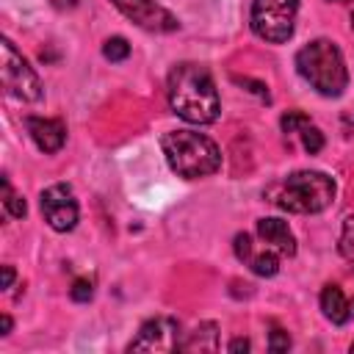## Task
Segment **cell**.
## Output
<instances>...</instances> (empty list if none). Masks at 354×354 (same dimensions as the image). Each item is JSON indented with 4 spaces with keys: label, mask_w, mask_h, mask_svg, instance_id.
<instances>
[{
    "label": "cell",
    "mask_w": 354,
    "mask_h": 354,
    "mask_svg": "<svg viewBox=\"0 0 354 354\" xmlns=\"http://www.w3.org/2000/svg\"><path fill=\"white\" fill-rule=\"evenodd\" d=\"M169 105L191 124H210L221 113V100L210 72L199 64H177L169 72Z\"/></svg>",
    "instance_id": "obj_1"
},
{
    "label": "cell",
    "mask_w": 354,
    "mask_h": 354,
    "mask_svg": "<svg viewBox=\"0 0 354 354\" xmlns=\"http://www.w3.org/2000/svg\"><path fill=\"white\" fill-rule=\"evenodd\" d=\"M160 149L166 155V163L171 171H177L185 180H199L221 166V152L216 141H210L202 133L194 130H169L160 138Z\"/></svg>",
    "instance_id": "obj_2"
},
{
    "label": "cell",
    "mask_w": 354,
    "mask_h": 354,
    "mask_svg": "<svg viewBox=\"0 0 354 354\" xmlns=\"http://www.w3.org/2000/svg\"><path fill=\"white\" fill-rule=\"evenodd\" d=\"M299 75L324 97H340L348 86V69L343 53L329 39H315L296 53Z\"/></svg>",
    "instance_id": "obj_3"
},
{
    "label": "cell",
    "mask_w": 354,
    "mask_h": 354,
    "mask_svg": "<svg viewBox=\"0 0 354 354\" xmlns=\"http://www.w3.org/2000/svg\"><path fill=\"white\" fill-rule=\"evenodd\" d=\"M332 199L335 183L324 171H293L274 194V205L288 213H321L332 205Z\"/></svg>",
    "instance_id": "obj_4"
},
{
    "label": "cell",
    "mask_w": 354,
    "mask_h": 354,
    "mask_svg": "<svg viewBox=\"0 0 354 354\" xmlns=\"http://www.w3.org/2000/svg\"><path fill=\"white\" fill-rule=\"evenodd\" d=\"M299 14V0H254L252 3V30L263 41L282 44L293 36Z\"/></svg>",
    "instance_id": "obj_5"
},
{
    "label": "cell",
    "mask_w": 354,
    "mask_h": 354,
    "mask_svg": "<svg viewBox=\"0 0 354 354\" xmlns=\"http://www.w3.org/2000/svg\"><path fill=\"white\" fill-rule=\"evenodd\" d=\"M0 77H3V88L25 102H36L41 97V80L33 72V66L17 53V47L3 39L0 41Z\"/></svg>",
    "instance_id": "obj_6"
},
{
    "label": "cell",
    "mask_w": 354,
    "mask_h": 354,
    "mask_svg": "<svg viewBox=\"0 0 354 354\" xmlns=\"http://www.w3.org/2000/svg\"><path fill=\"white\" fill-rule=\"evenodd\" d=\"M41 216L55 232H69L77 224V199L69 185L55 183L41 191Z\"/></svg>",
    "instance_id": "obj_7"
},
{
    "label": "cell",
    "mask_w": 354,
    "mask_h": 354,
    "mask_svg": "<svg viewBox=\"0 0 354 354\" xmlns=\"http://www.w3.org/2000/svg\"><path fill=\"white\" fill-rule=\"evenodd\" d=\"M111 3H113L130 22H136V25L144 28V30L171 33V30L180 28L177 17H174L169 8L158 6L155 0H111Z\"/></svg>",
    "instance_id": "obj_8"
},
{
    "label": "cell",
    "mask_w": 354,
    "mask_h": 354,
    "mask_svg": "<svg viewBox=\"0 0 354 354\" xmlns=\"http://www.w3.org/2000/svg\"><path fill=\"white\" fill-rule=\"evenodd\" d=\"M180 343V326L174 318H149L141 329L138 337L130 340L127 351H177Z\"/></svg>",
    "instance_id": "obj_9"
},
{
    "label": "cell",
    "mask_w": 354,
    "mask_h": 354,
    "mask_svg": "<svg viewBox=\"0 0 354 354\" xmlns=\"http://www.w3.org/2000/svg\"><path fill=\"white\" fill-rule=\"evenodd\" d=\"M235 257L243 260L257 277H274V274L279 271V257H277V252H274L271 246L263 249V252H254V243H252V238H249L246 232H238V235H235Z\"/></svg>",
    "instance_id": "obj_10"
},
{
    "label": "cell",
    "mask_w": 354,
    "mask_h": 354,
    "mask_svg": "<svg viewBox=\"0 0 354 354\" xmlns=\"http://www.w3.org/2000/svg\"><path fill=\"white\" fill-rule=\"evenodd\" d=\"M25 124H28V133H30L33 144H36L41 152H47V155L58 152V149L64 147V141H66V127H64V122H58V119L30 116Z\"/></svg>",
    "instance_id": "obj_11"
},
{
    "label": "cell",
    "mask_w": 354,
    "mask_h": 354,
    "mask_svg": "<svg viewBox=\"0 0 354 354\" xmlns=\"http://www.w3.org/2000/svg\"><path fill=\"white\" fill-rule=\"evenodd\" d=\"M257 235L277 254H296V238H293L288 221H282V218H260L257 221Z\"/></svg>",
    "instance_id": "obj_12"
},
{
    "label": "cell",
    "mask_w": 354,
    "mask_h": 354,
    "mask_svg": "<svg viewBox=\"0 0 354 354\" xmlns=\"http://www.w3.org/2000/svg\"><path fill=\"white\" fill-rule=\"evenodd\" d=\"M321 310L332 324H346L351 318V304L346 301L343 290L337 285H324L321 290Z\"/></svg>",
    "instance_id": "obj_13"
},
{
    "label": "cell",
    "mask_w": 354,
    "mask_h": 354,
    "mask_svg": "<svg viewBox=\"0 0 354 354\" xmlns=\"http://www.w3.org/2000/svg\"><path fill=\"white\" fill-rule=\"evenodd\" d=\"M180 348L183 351H196V348L199 351H216L218 348V329H216V324H199Z\"/></svg>",
    "instance_id": "obj_14"
},
{
    "label": "cell",
    "mask_w": 354,
    "mask_h": 354,
    "mask_svg": "<svg viewBox=\"0 0 354 354\" xmlns=\"http://www.w3.org/2000/svg\"><path fill=\"white\" fill-rule=\"evenodd\" d=\"M293 136H299V138H301V147H304L310 155L321 152V147H324V136H321V130H318L315 124H310V122H304Z\"/></svg>",
    "instance_id": "obj_15"
},
{
    "label": "cell",
    "mask_w": 354,
    "mask_h": 354,
    "mask_svg": "<svg viewBox=\"0 0 354 354\" xmlns=\"http://www.w3.org/2000/svg\"><path fill=\"white\" fill-rule=\"evenodd\" d=\"M3 205H6V213H8V216H14V218H22V216L28 213L25 199H22L19 194H14V191H11L8 180H3Z\"/></svg>",
    "instance_id": "obj_16"
},
{
    "label": "cell",
    "mask_w": 354,
    "mask_h": 354,
    "mask_svg": "<svg viewBox=\"0 0 354 354\" xmlns=\"http://www.w3.org/2000/svg\"><path fill=\"white\" fill-rule=\"evenodd\" d=\"M102 55H105L108 61H124V58L130 55V44H127V39H122V36L108 39L105 47H102Z\"/></svg>",
    "instance_id": "obj_17"
},
{
    "label": "cell",
    "mask_w": 354,
    "mask_h": 354,
    "mask_svg": "<svg viewBox=\"0 0 354 354\" xmlns=\"http://www.w3.org/2000/svg\"><path fill=\"white\" fill-rule=\"evenodd\" d=\"M69 296H72V301H88L94 296V285L88 279H75L69 288Z\"/></svg>",
    "instance_id": "obj_18"
},
{
    "label": "cell",
    "mask_w": 354,
    "mask_h": 354,
    "mask_svg": "<svg viewBox=\"0 0 354 354\" xmlns=\"http://www.w3.org/2000/svg\"><path fill=\"white\" fill-rule=\"evenodd\" d=\"M268 348L277 354V351H288L290 348V337H288V332H282L279 326H274L271 329V335H268Z\"/></svg>",
    "instance_id": "obj_19"
},
{
    "label": "cell",
    "mask_w": 354,
    "mask_h": 354,
    "mask_svg": "<svg viewBox=\"0 0 354 354\" xmlns=\"http://www.w3.org/2000/svg\"><path fill=\"white\" fill-rule=\"evenodd\" d=\"M340 252L346 257H354V218L346 221V230H343V238H340Z\"/></svg>",
    "instance_id": "obj_20"
},
{
    "label": "cell",
    "mask_w": 354,
    "mask_h": 354,
    "mask_svg": "<svg viewBox=\"0 0 354 354\" xmlns=\"http://www.w3.org/2000/svg\"><path fill=\"white\" fill-rule=\"evenodd\" d=\"M230 351H249V340L246 337H235L230 343Z\"/></svg>",
    "instance_id": "obj_21"
},
{
    "label": "cell",
    "mask_w": 354,
    "mask_h": 354,
    "mask_svg": "<svg viewBox=\"0 0 354 354\" xmlns=\"http://www.w3.org/2000/svg\"><path fill=\"white\" fill-rule=\"evenodd\" d=\"M11 282H14V268L3 266V288H11Z\"/></svg>",
    "instance_id": "obj_22"
},
{
    "label": "cell",
    "mask_w": 354,
    "mask_h": 354,
    "mask_svg": "<svg viewBox=\"0 0 354 354\" xmlns=\"http://www.w3.org/2000/svg\"><path fill=\"white\" fill-rule=\"evenodd\" d=\"M0 326H3V332H0V335H8V332H11V318H8V315H3V318H0Z\"/></svg>",
    "instance_id": "obj_23"
},
{
    "label": "cell",
    "mask_w": 354,
    "mask_h": 354,
    "mask_svg": "<svg viewBox=\"0 0 354 354\" xmlns=\"http://www.w3.org/2000/svg\"><path fill=\"white\" fill-rule=\"evenodd\" d=\"M50 3H53V6H58V8H72L77 0H50Z\"/></svg>",
    "instance_id": "obj_24"
},
{
    "label": "cell",
    "mask_w": 354,
    "mask_h": 354,
    "mask_svg": "<svg viewBox=\"0 0 354 354\" xmlns=\"http://www.w3.org/2000/svg\"><path fill=\"white\" fill-rule=\"evenodd\" d=\"M351 28H354V14H351Z\"/></svg>",
    "instance_id": "obj_25"
},
{
    "label": "cell",
    "mask_w": 354,
    "mask_h": 354,
    "mask_svg": "<svg viewBox=\"0 0 354 354\" xmlns=\"http://www.w3.org/2000/svg\"><path fill=\"white\" fill-rule=\"evenodd\" d=\"M351 351H354V343H351Z\"/></svg>",
    "instance_id": "obj_26"
},
{
    "label": "cell",
    "mask_w": 354,
    "mask_h": 354,
    "mask_svg": "<svg viewBox=\"0 0 354 354\" xmlns=\"http://www.w3.org/2000/svg\"><path fill=\"white\" fill-rule=\"evenodd\" d=\"M337 3H340V0H337Z\"/></svg>",
    "instance_id": "obj_27"
}]
</instances>
